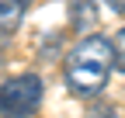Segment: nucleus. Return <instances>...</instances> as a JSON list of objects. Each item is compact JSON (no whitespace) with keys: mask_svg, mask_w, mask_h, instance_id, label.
Returning <instances> with one entry per match:
<instances>
[{"mask_svg":"<svg viewBox=\"0 0 125 118\" xmlns=\"http://www.w3.org/2000/svg\"><path fill=\"white\" fill-rule=\"evenodd\" d=\"M111 69H115V45L101 35H87L70 49L62 77H66V87L76 97H94L104 90Z\"/></svg>","mask_w":125,"mask_h":118,"instance_id":"f257e3e1","label":"nucleus"},{"mask_svg":"<svg viewBox=\"0 0 125 118\" xmlns=\"http://www.w3.org/2000/svg\"><path fill=\"white\" fill-rule=\"evenodd\" d=\"M45 83L38 73H21V77H10L0 87V115L4 118H28L35 115L42 104Z\"/></svg>","mask_w":125,"mask_h":118,"instance_id":"f03ea898","label":"nucleus"},{"mask_svg":"<svg viewBox=\"0 0 125 118\" xmlns=\"http://www.w3.org/2000/svg\"><path fill=\"white\" fill-rule=\"evenodd\" d=\"M24 18V0H0V45L21 28Z\"/></svg>","mask_w":125,"mask_h":118,"instance_id":"7ed1b4c3","label":"nucleus"},{"mask_svg":"<svg viewBox=\"0 0 125 118\" xmlns=\"http://www.w3.org/2000/svg\"><path fill=\"white\" fill-rule=\"evenodd\" d=\"M90 24H97V0H76L70 7V28L87 31Z\"/></svg>","mask_w":125,"mask_h":118,"instance_id":"20e7f679","label":"nucleus"},{"mask_svg":"<svg viewBox=\"0 0 125 118\" xmlns=\"http://www.w3.org/2000/svg\"><path fill=\"white\" fill-rule=\"evenodd\" d=\"M111 45H115V69H118V73H125V28L111 38Z\"/></svg>","mask_w":125,"mask_h":118,"instance_id":"39448f33","label":"nucleus"},{"mask_svg":"<svg viewBox=\"0 0 125 118\" xmlns=\"http://www.w3.org/2000/svg\"><path fill=\"white\" fill-rule=\"evenodd\" d=\"M87 118H115V111H111V108H101L97 115H87Z\"/></svg>","mask_w":125,"mask_h":118,"instance_id":"423d86ee","label":"nucleus"},{"mask_svg":"<svg viewBox=\"0 0 125 118\" xmlns=\"http://www.w3.org/2000/svg\"><path fill=\"white\" fill-rule=\"evenodd\" d=\"M108 4H111V7H115L118 14H125V0H108Z\"/></svg>","mask_w":125,"mask_h":118,"instance_id":"0eeeda50","label":"nucleus"}]
</instances>
